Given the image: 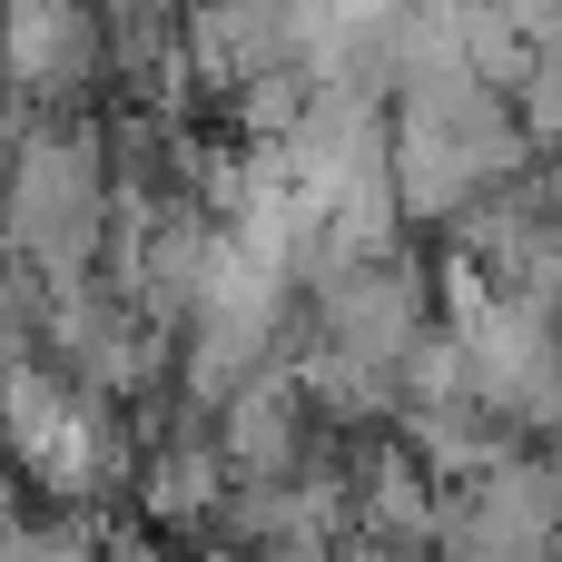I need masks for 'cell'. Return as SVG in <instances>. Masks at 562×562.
<instances>
[]
</instances>
